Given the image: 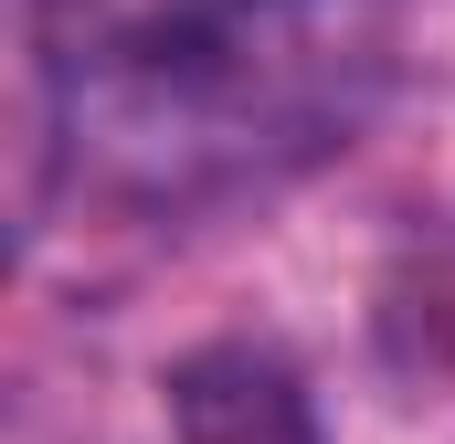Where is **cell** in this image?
I'll use <instances>...</instances> for the list:
<instances>
[{
    "label": "cell",
    "instance_id": "cell-1",
    "mask_svg": "<svg viewBox=\"0 0 455 444\" xmlns=\"http://www.w3.org/2000/svg\"><path fill=\"white\" fill-rule=\"evenodd\" d=\"M75 202L191 222L339 159L403 85V0H127L43 53Z\"/></svg>",
    "mask_w": 455,
    "mask_h": 444
},
{
    "label": "cell",
    "instance_id": "cell-2",
    "mask_svg": "<svg viewBox=\"0 0 455 444\" xmlns=\"http://www.w3.org/2000/svg\"><path fill=\"white\" fill-rule=\"evenodd\" d=\"M170 434L180 444H318L297 381L254 349H202L170 370Z\"/></svg>",
    "mask_w": 455,
    "mask_h": 444
}]
</instances>
